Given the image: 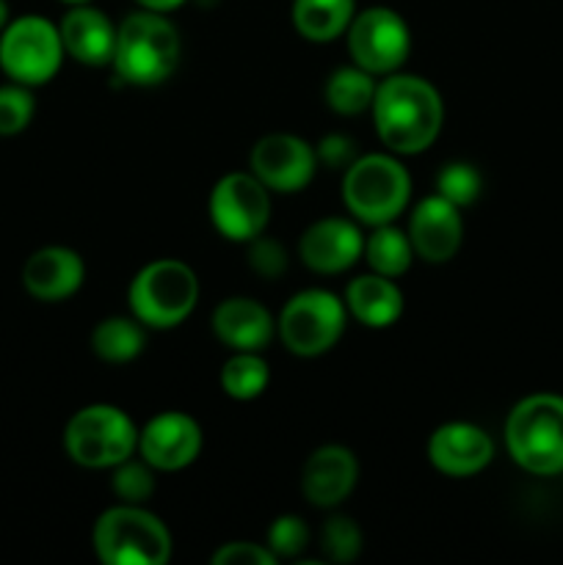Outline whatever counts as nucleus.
Returning <instances> with one entry per match:
<instances>
[{
    "mask_svg": "<svg viewBox=\"0 0 563 565\" xmlns=\"http://www.w3.org/2000/svg\"><path fill=\"white\" fill-rule=\"evenodd\" d=\"M364 259L370 263L373 274L395 279V276L406 274L408 265H412V241H408V235H403L401 230H395V226L381 224L375 226L373 235L364 241Z\"/></svg>",
    "mask_w": 563,
    "mask_h": 565,
    "instance_id": "393cba45",
    "label": "nucleus"
},
{
    "mask_svg": "<svg viewBox=\"0 0 563 565\" xmlns=\"http://www.w3.org/2000/svg\"><path fill=\"white\" fill-rule=\"evenodd\" d=\"M353 20V0H296L293 25L309 42H331L342 36Z\"/></svg>",
    "mask_w": 563,
    "mask_h": 565,
    "instance_id": "4be33fe9",
    "label": "nucleus"
},
{
    "mask_svg": "<svg viewBox=\"0 0 563 565\" xmlns=\"http://www.w3.org/2000/svg\"><path fill=\"white\" fill-rule=\"evenodd\" d=\"M346 309L368 329H386L403 312V296L390 276H357L346 287Z\"/></svg>",
    "mask_w": 563,
    "mask_h": 565,
    "instance_id": "412c9836",
    "label": "nucleus"
},
{
    "mask_svg": "<svg viewBox=\"0 0 563 565\" xmlns=\"http://www.w3.org/2000/svg\"><path fill=\"white\" fill-rule=\"evenodd\" d=\"M213 563L219 565H274L276 555L268 546L252 544V541H235L213 552Z\"/></svg>",
    "mask_w": 563,
    "mask_h": 565,
    "instance_id": "473e14b6",
    "label": "nucleus"
},
{
    "mask_svg": "<svg viewBox=\"0 0 563 565\" xmlns=\"http://www.w3.org/2000/svg\"><path fill=\"white\" fill-rule=\"evenodd\" d=\"M114 491L121 502L127 505H141L152 497L155 491V475L152 467L147 461H121L119 467H114Z\"/></svg>",
    "mask_w": 563,
    "mask_h": 565,
    "instance_id": "c85d7f7f",
    "label": "nucleus"
},
{
    "mask_svg": "<svg viewBox=\"0 0 563 565\" xmlns=\"http://www.w3.org/2000/svg\"><path fill=\"white\" fill-rule=\"evenodd\" d=\"M268 364L252 351H237L235 356L226 359L224 370H221V386L235 401H254L268 386Z\"/></svg>",
    "mask_w": 563,
    "mask_h": 565,
    "instance_id": "a878e982",
    "label": "nucleus"
},
{
    "mask_svg": "<svg viewBox=\"0 0 563 565\" xmlns=\"http://www.w3.org/2000/svg\"><path fill=\"white\" fill-rule=\"evenodd\" d=\"M138 450L152 469L177 472L196 461L202 450V428L182 412H163L149 419L138 434Z\"/></svg>",
    "mask_w": 563,
    "mask_h": 565,
    "instance_id": "ddd939ff",
    "label": "nucleus"
},
{
    "mask_svg": "<svg viewBox=\"0 0 563 565\" xmlns=\"http://www.w3.org/2000/svg\"><path fill=\"white\" fill-rule=\"evenodd\" d=\"M373 119L386 149L395 154H417L439 136L445 108L439 92L428 81L392 72L381 86H375Z\"/></svg>",
    "mask_w": 563,
    "mask_h": 565,
    "instance_id": "f257e3e1",
    "label": "nucleus"
},
{
    "mask_svg": "<svg viewBox=\"0 0 563 565\" xmlns=\"http://www.w3.org/2000/svg\"><path fill=\"white\" fill-rule=\"evenodd\" d=\"M213 331L232 351L259 353L274 340V318L254 298H226L215 307Z\"/></svg>",
    "mask_w": 563,
    "mask_h": 565,
    "instance_id": "6ab92c4d",
    "label": "nucleus"
},
{
    "mask_svg": "<svg viewBox=\"0 0 563 565\" xmlns=\"http://www.w3.org/2000/svg\"><path fill=\"white\" fill-rule=\"evenodd\" d=\"M495 458V441L472 423H447L428 439V461L447 478H472Z\"/></svg>",
    "mask_w": 563,
    "mask_h": 565,
    "instance_id": "4468645a",
    "label": "nucleus"
},
{
    "mask_svg": "<svg viewBox=\"0 0 563 565\" xmlns=\"http://www.w3.org/2000/svg\"><path fill=\"white\" fill-rule=\"evenodd\" d=\"M359 478L357 458L340 445L318 447L301 472V491L315 508H337L353 491Z\"/></svg>",
    "mask_w": 563,
    "mask_h": 565,
    "instance_id": "f3484780",
    "label": "nucleus"
},
{
    "mask_svg": "<svg viewBox=\"0 0 563 565\" xmlns=\"http://www.w3.org/2000/svg\"><path fill=\"white\" fill-rule=\"evenodd\" d=\"M64 447L75 463L86 469H110L132 456L138 447V430L121 408L97 403L86 406L70 419L64 430Z\"/></svg>",
    "mask_w": 563,
    "mask_h": 565,
    "instance_id": "0eeeda50",
    "label": "nucleus"
},
{
    "mask_svg": "<svg viewBox=\"0 0 563 565\" xmlns=\"http://www.w3.org/2000/svg\"><path fill=\"white\" fill-rule=\"evenodd\" d=\"M298 254L315 274H342L364 254V237L348 218H320L304 232Z\"/></svg>",
    "mask_w": 563,
    "mask_h": 565,
    "instance_id": "dca6fc26",
    "label": "nucleus"
},
{
    "mask_svg": "<svg viewBox=\"0 0 563 565\" xmlns=\"http://www.w3.org/2000/svg\"><path fill=\"white\" fill-rule=\"evenodd\" d=\"M464 224L458 207L445 196H428L414 207L408 218V241L425 263H447L461 248Z\"/></svg>",
    "mask_w": 563,
    "mask_h": 565,
    "instance_id": "2eb2a0df",
    "label": "nucleus"
},
{
    "mask_svg": "<svg viewBox=\"0 0 563 565\" xmlns=\"http://www.w3.org/2000/svg\"><path fill=\"white\" fill-rule=\"evenodd\" d=\"M348 50L353 64L370 75H392L403 66L412 50V36L397 11L375 6V9L353 14L348 25Z\"/></svg>",
    "mask_w": 563,
    "mask_h": 565,
    "instance_id": "9d476101",
    "label": "nucleus"
},
{
    "mask_svg": "<svg viewBox=\"0 0 563 565\" xmlns=\"http://www.w3.org/2000/svg\"><path fill=\"white\" fill-rule=\"evenodd\" d=\"M248 166L268 191L296 193L312 182L318 154L304 138L290 132H270L254 143Z\"/></svg>",
    "mask_w": 563,
    "mask_h": 565,
    "instance_id": "f8f14e48",
    "label": "nucleus"
},
{
    "mask_svg": "<svg viewBox=\"0 0 563 565\" xmlns=\"http://www.w3.org/2000/svg\"><path fill=\"white\" fill-rule=\"evenodd\" d=\"M248 243H252V248H248V265H252L254 274L265 276V279H276V276L285 274L287 254L274 237L257 235Z\"/></svg>",
    "mask_w": 563,
    "mask_h": 565,
    "instance_id": "2f4dec72",
    "label": "nucleus"
},
{
    "mask_svg": "<svg viewBox=\"0 0 563 565\" xmlns=\"http://www.w3.org/2000/svg\"><path fill=\"white\" fill-rule=\"evenodd\" d=\"M408 196H412L408 171L392 154H364L346 169L342 202L362 224H390L406 210Z\"/></svg>",
    "mask_w": 563,
    "mask_h": 565,
    "instance_id": "20e7f679",
    "label": "nucleus"
},
{
    "mask_svg": "<svg viewBox=\"0 0 563 565\" xmlns=\"http://www.w3.org/2000/svg\"><path fill=\"white\" fill-rule=\"evenodd\" d=\"M86 279L81 254L64 246L39 248L22 268V285L39 301H64L75 296Z\"/></svg>",
    "mask_w": 563,
    "mask_h": 565,
    "instance_id": "a211bd4d",
    "label": "nucleus"
},
{
    "mask_svg": "<svg viewBox=\"0 0 563 565\" xmlns=\"http://www.w3.org/2000/svg\"><path fill=\"white\" fill-rule=\"evenodd\" d=\"M33 119V94L28 86H0V136H17Z\"/></svg>",
    "mask_w": 563,
    "mask_h": 565,
    "instance_id": "c756f323",
    "label": "nucleus"
},
{
    "mask_svg": "<svg viewBox=\"0 0 563 565\" xmlns=\"http://www.w3.org/2000/svg\"><path fill=\"white\" fill-rule=\"evenodd\" d=\"M480 188H484V180H480L478 169L469 163H447L436 177V193L456 207L472 204L480 196Z\"/></svg>",
    "mask_w": 563,
    "mask_h": 565,
    "instance_id": "bb28decb",
    "label": "nucleus"
},
{
    "mask_svg": "<svg viewBox=\"0 0 563 565\" xmlns=\"http://www.w3.org/2000/svg\"><path fill=\"white\" fill-rule=\"evenodd\" d=\"M94 550L108 565H163L171 557V535L155 513L125 502L97 519Z\"/></svg>",
    "mask_w": 563,
    "mask_h": 565,
    "instance_id": "39448f33",
    "label": "nucleus"
},
{
    "mask_svg": "<svg viewBox=\"0 0 563 565\" xmlns=\"http://www.w3.org/2000/svg\"><path fill=\"white\" fill-rule=\"evenodd\" d=\"M61 42L64 53L86 66H105L114 61L116 28L103 11L88 9L86 3L75 6L61 22Z\"/></svg>",
    "mask_w": 563,
    "mask_h": 565,
    "instance_id": "aec40b11",
    "label": "nucleus"
},
{
    "mask_svg": "<svg viewBox=\"0 0 563 565\" xmlns=\"http://www.w3.org/2000/svg\"><path fill=\"white\" fill-rule=\"evenodd\" d=\"M318 154V163H326L329 169H348V166L357 160V149H353L351 138L340 136V132H331L315 149Z\"/></svg>",
    "mask_w": 563,
    "mask_h": 565,
    "instance_id": "72a5a7b5",
    "label": "nucleus"
},
{
    "mask_svg": "<svg viewBox=\"0 0 563 565\" xmlns=\"http://www.w3.org/2000/svg\"><path fill=\"white\" fill-rule=\"evenodd\" d=\"M346 331V301L326 290L296 292L279 315V334L296 356H320Z\"/></svg>",
    "mask_w": 563,
    "mask_h": 565,
    "instance_id": "1a4fd4ad",
    "label": "nucleus"
},
{
    "mask_svg": "<svg viewBox=\"0 0 563 565\" xmlns=\"http://www.w3.org/2000/svg\"><path fill=\"white\" fill-rule=\"evenodd\" d=\"M270 218L268 188L254 174H226L210 193V221L226 241L248 243Z\"/></svg>",
    "mask_w": 563,
    "mask_h": 565,
    "instance_id": "9b49d317",
    "label": "nucleus"
},
{
    "mask_svg": "<svg viewBox=\"0 0 563 565\" xmlns=\"http://www.w3.org/2000/svg\"><path fill=\"white\" fill-rule=\"evenodd\" d=\"M320 546L334 563H351L357 561L359 550H362V533H359L357 522L348 516H334L323 524L320 533Z\"/></svg>",
    "mask_w": 563,
    "mask_h": 565,
    "instance_id": "cd10ccee",
    "label": "nucleus"
},
{
    "mask_svg": "<svg viewBox=\"0 0 563 565\" xmlns=\"http://www.w3.org/2000/svg\"><path fill=\"white\" fill-rule=\"evenodd\" d=\"M9 25V3L6 0H0V31Z\"/></svg>",
    "mask_w": 563,
    "mask_h": 565,
    "instance_id": "c9c22d12",
    "label": "nucleus"
},
{
    "mask_svg": "<svg viewBox=\"0 0 563 565\" xmlns=\"http://www.w3.org/2000/svg\"><path fill=\"white\" fill-rule=\"evenodd\" d=\"M132 318L149 329H174L199 301V279L180 259H158L136 274L130 285Z\"/></svg>",
    "mask_w": 563,
    "mask_h": 565,
    "instance_id": "423d86ee",
    "label": "nucleus"
},
{
    "mask_svg": "<svg viewBox=\"0 0 563 565\" xmlns=\"http://www.w3.org/2000/svg\"><path fill=\"white\" fill-rule=\"evenodd\" d=\"M375 83L373 75L362 66H342L326 81V103L342 116H357L373 108Z\"/></svg>",
    "mask_w": 563,
    "mask_h": 565,
    "instance_id": "5701e85b",
    "label": "nucleus"
},
{
    "mask_svg": "<svg viewBox=\"0 0 563 565\" xmlns=\"http://www.w3.org/2000/svg\"><path fill=\"white\" fill-rule=\"evenodd\" d=\"M506 447L530 475L563 472V397L530 395L513 406L506 423Z\"/></svg>",
    "mask_w": 563,
    "mask_h": 565,
    "instance_id": "7ed1b4c3",
    "label": "nucleus"
},
{
    "mask_svg": "<svg viewBox=\"0 0 563 565\" xmlns=\"http://www.w3.org/2000/svg\"><path fill=\"white\" fill-rule=\"evenodd\" d=\"M136 3H141L144 9L149 11H160V14H166V11L177 9V6H182L185 0H136Z\"/></svg>",
    "mask_w": 563,
    "mask_h": 565,
    "instance_id": "f704fd0d",
    "label": "nucleus"
},
{
    "mask_svg": "<svg viewBox=\"0 0 563 565\" xmlns=\"http://www.w3.org/2000/svg\"><path fill=\"white\" fill-rule=\"evenodd\" d=\"M64 58L61 31L44 17H20L0 36V66L22 86L53 81Z\"/></svg>",
    "mask_w": 563,
    "mask_h": 565,
    "instance_id": "6e6552de",
    "label": "nucleus"
},
{
    "mask_svg": "<svg viewBox=\"0 0 563 565\" xmlns=\"http://www.w3.org/2000/svg\"><path fill=\"white\" fill-rule=\"evenodd\" d=\"M64 3H70V6H83V3H88V0H64Z\"/></svg>",
    "mask_w": 563,
    "mask_h": 565,
    "instance_id": "e433bc0d",
    "label": "nucleus"
},
{
    "mask_svg": "<svg viewBox=\"0 0 563 565\" xmlns=\"http://www.w3.org/2000/svg\"><path fill=\"white\" fill-rule=\"evenodd\" d=\"M144 342L147 337L136 318H108L92 334L94 353L110 364L132 362L144 351Z\"/></svg>",
    "mask_w": 563,
    "mask_h": 565,
    "instance_id": "b1692460",
    "label": "nucleus"
},
{
    "mask_svg": "<svg viewBox=\"0 0 563 565\" xmlns=\"http://www.w3.org/2000/svg\"><path fill=\"white\" fill-rule=\"evenodd\" d=\"M309 530L298 516H279L268 530V550L279 557H296L307 550Z\"/></svg>",
    "mask_w": 563,
    "mask_h": 565,
    "instance_id": "7c9ffc66",
    "label": "nucleus"
},
{
    "mask_svg": "<svg viewBox=\"0 0 563 565\" xmlns=\"http://www.w3.org/2000/svg\"><path fill=\"white\" fill-rule=\"evenodd\" d=\"M180 61L177 28L160 11H136L116 28L114 70L132 86H158Z\"/></svg>",
    "mask_w": 563,
    "mask_h": 565,
    "instance_id": "f03ea898",
    "label": "nucleus"
}]
</instances>
